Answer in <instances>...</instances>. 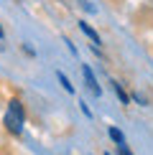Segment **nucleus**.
<instances>
[{
    "instance_id": "4",
    "label": "nucleus",
    "mask_w": 153,
    "mask_h": 155,
    "mask_svg": "<svg viewBox=\"0 0 153 155\" xmlns=\"http://www.w3.org/2000/svg\"><path fill=\"white\" fill-rule=\"evenodd\" d=\"M110 137H112L117 145H125V137H123V132H120L117 127H110Z\"/></svg>"
},
{
    "instance_id": "9",
    "label": "nucleus",
    "mask_w": 153,
    "mask_h": 155,
    "mask_svg": "<svg viewBox=\"0 0 153 155\" xmlns=\"http://www.w3.org/2000/svg\"><path fill=\"white\" fill-rule=\"evenodd\" d=\"M107 155H110V153H107Z\"/></svg>"
},
{
    "instance_id": "5",
    "label": "nucleus",
    "mask_w": 153,
    "mask_h": 155,
    "mask_svg": "<svg viewBox=\"0 0 153 155\" xmlns=\"http://www.w3.org/2000/svg\"><path fill=\"white\" fill-rule=\"evenodd\" d=\"M56 76H59V81H61V87H64V89H66V92H69V94H74V87H72V81H69V79H66V76H64L61 71H59V74H56Z\"/></svg>"
},
{
    "instance_id": "6",
    "label": "nucleus",
    "mask_w": 153,
    "mask_h": 155,
    "mask_svg": "<svg viewBox=\"0 0 153 155\" xmlns=\"http://www.w3.org/2000/svg\"><path fill=\"white\" fill-rule=\"evenodd\" d=\"M115 87V92H117V97H120V102H123V104H127V94L123 92V87H120V84H112Z\"/></svg>"
},
{
    "instance_id": "7",
    "label": "nucleus",
    "mask_w": 153,
    "mask_h": 155,
    "mask_svg": "<svg viewBox=\"0 0 153 155\" xmlns=\"http://www.w3.org/2000/svg\"><path fill=\"white\" fill-rule=\"evenodd\" d=\"M117 150H120V155H133V153H130V150H127V147H125V145H117Z\"/></svg>"
},
{
    "instance_id": "3",
    "label": "nucleus",
    "mask_w": 153,
    "mask_h": 155,
    "mask_svg": "<svg viewBox=\"0 0 153 155\" xmlns=\"http://www.w3.org/2000/svg\"><path fill=\"white\" fill-rule=\"evenodd\" d=\"M79 28H82V33H84V36L89 38V41L94 43V46H100V43H102V41H100V36H97V31H94V28H92V25H89V23L79 21Z\"/></svg>"
},
{
    "instance_id": "1",
    "label": "nucleus",
    "mask_w": 153,
    "mask_h": 155,
    "mask_svg": "<svg viewBox=\"0 0 153 155\" xmlns=\"http://www.w3.org/2000/svg\"><path fill=\"white\" fill-rule=\"evenodd\" d=\"M23 120H25L23 104H21L18 99H10V102H8V109H5V117H3L5 130L13 132V135H21V130H23Z\"/></svg>"
},
{
    "instance_id": "8",
    "label": "nucleus",
    "mask_w": 153,
    "mask_h": 155,
    "mask_svg": "<svg viewBox=\"0 0 153 155\" xmlns=\"http://www.w3.org/2000/svg\"><path fill=\"white\" fill-rule=\"evenodd\" d=\"M3 36H5V33H3V25H0V38H3Z\"/></svg>"
},
{
    "instance_id": "2",
    "label": "nucleus",
    "mask_w": 153,
    "mask_h": 155,
    "mask_svg": "<svg viewBox=\"0 0 153 155\" xmlns=\"http://www.w3.org/2000/svg\"><path fill=\"white\" fill-rule=\"evenodd\" d=\"M82 74H84V81H87L89 92H92L94 97H100V94H102V89H100V84H97V79H94L92 69H89V66H82Z\"/></svg>"
}]
</instances>
